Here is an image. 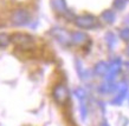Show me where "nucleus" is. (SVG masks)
Returning <instances> with one entry per match:
<instances>
[{
    "label": "nucleus",
    "mask_w": 129,
    "mask_h": 126,
    "mask_svg": "<svg viewBox=\"0 0 129 126\" xmlns=\"http://www.w3.org/2000/svg\"><path fill=\"white\" fill-rule=\"evenodd\" d=\"M102 126H108V124H107V122L104 121V122H103V124H102Z\"/></svg>",
    "instance_id": "nucleus-21"
},
{
    "label": "nucleus",
    "mask_w": 129,
    "mask_h": 126,
    "mask_svg": "<svg viewBox=\"0 0 129 126\" xmlns=\"http://www.w3.org/2000/svg\"><path fill=\"white\" fill-rule=\"evenodd\" d=\"M108 70H109V64L106 61H98L94 67L95 74L100 75V77H106L108 73Z\"/></svg>",
    "instance_id": "nucleus-9"
},
{
    "label": "nucleus",
    "mask_w": 129,
    "mask_h": 126,
    "mask_svg": "<svg viewBox=\"0 0 129 126\" xmlns=\"http://www.w3.org/2000/svg\"><path fill=\"white\" fill-rule=\"evenodd\" d=\"M0 26H4V20H3L1 17H0Z\"/></svg>",
    "instance_id": "nucleus-19"
},
{
    "label": "nucleus",
    "mask_w": 129,
    "mask_h": 126,
    "mask_svg": "<svg viewBox=\"0 0 129 126\" xmlns=\"http://www.w3.org/2000/svg\"><path fill=\"white\" fill-rule=\"evenodd\" d=\"M118 88L120 87L116 84H113V81H107V83L102 84L101 86L98 87V92L102 93V94H108V93H111V92L118 90Z\"/></svg>",
    "instance_id": "nucleus-10"
},
{
    "label": "nucleus",
    "mask_w": 129,
    "mask_h": 126,
    "mask_svg": "<svg viewBox=\"0 0 129 126\" xmlns=\"http://www.w3.org/2000/svg\"><path fill=\"white\" fill-rule=\"evenodd\" d=\"M127 1L128 0H114V4H113V6L116 10H123V8L125 7V5H127Z\"/></svg>",
    "instance_id": "nucleus-15"
},
{
    "label": "nucleus",
    "mask_w": 129,
    "mask_h": 126,
    "mask_svg": "<svg viewBox=\"0 0 129 126\" xmlns=\"http://www.w3.org/2000/svg\"><path fill=\"white\" fill-rule=\"evenodd\" d=\"M120 38L124 41H129V27H124L120 31Z\"/></svg>",
    "instance_id": "nucleus-16"
},
{
    "label": "nucleus",
    "mask_w": 129,
    "mask_h": 126,
    "mask_svg": "<svg viewBox=\"0 0 129 126\" xmlns=\"http://www.w3.org/2000/svg\"><path fill=\"white\" fill-rule=\"evenodd\" d=\"M52 98L56 102L64 105L69 100V90L64 84H57L52 90Z\"/></svg>",
    "instance_id": "nucleus-3"
},
{
    "label": "nucleus",
    "mask_w": 129,
    "mask_h": 126,
    "mask_svg": "<svg viewBox=\"0 0 129 126\" xmlns=\"http://www.w3.org/2000/svg\"><path fill=\"white\" fill-rule=\"evenodd\" d=\"M125 53H127V54L129 55V46H128V48H127V50H125Z\"/></svg>",
    "instance_id": "nucleus-20"
},
{
    "label": "nucleus",
    "mask_w": 129,
    "mask_h": 126,
    "mask_svg": "<svg viewBox=\"0 0 129 126\" xmlns=\"http://www.w3.org/2000/svg\"><path fill=\"white\" fill-rule=\"evenodd\" d=\"M86 113H88V110H86V106L84 101H81V115H82V119L86 118Z\"/></svg>",
    "instance_id": "nucleus-18"
},
{
    "label": "nucleus",
    "mask_w": 129,
    "mask_h": 126,
    "mask_svg": "<svg viewBox=\"0 0 129 126\" xmlns=\"http://www.w3.org/2000/svg\"><path fill=\"white\" fill-rule=\"evenodd\" d=\"M10 44H11V36L4 32H0V48L7 47Z\"/></svg>",
    "instance_id": "nucleus-13"
},
{
    "label": "nucleus",
    "mask_w": 129,
    "mask_h": 126,
    "mask_svg": "<svg viewBox=\"0 0 129 126\" xmlns=\"http://www.w3.org/2000/svg\"><path fill=\"white\" fill-rule=\"evenodd\" d=\"M101 19L103 20L104 23H107V24H113L114 21H115V19H116V17H115L114 11H111V10H106L104 12H102Z\"/></svg>",
    "instance_id": "nucleus-12"
},
{
    "label": "nucleus",
    "mask_w": 129,
    "mask_h": 126,
    "mask_svg": "<svg viewBox=\"0 0 129 126\" xmlns=\"http://www.w3.org/2000/svg\"><path fill=\"white\" fill-rule=\"evenodd\" d=\"M115 41H116V40H115V37H114V34L109 32V33L107 34V43H108V45H109L110 47H111L114 44H115ZM111 48H113V47H111Z\"/></svg>",
    "instance_id": "nucleus-17"
},
{
    "label": "nucleus",
    "mask_w": 129,
    "mask_h": 126,
    "mask_svg": "<svg viewBox=\"0 0 129 126\" xmlns=\"http://www.w3.org/2000/svg\"><path fill=\"white\" fill-rule=\"evenodd\" d=\"M75 95L79 99V101H84V99L86 98V92L82 87H77V88L75 90Z\"/></svg>",
    "instance_id": "nucleus-14"
},
{
    "label": "nucleus",
    "mask_w": 129,
    "mask_h": 126,
    "mask_svg": "<svg viewBox=\"0 0 129 126\" xmlns=\"http://www.w3.org/2000/svg\"><path fill=\"white\" fill-rule=\"evenodd\" d=\"M75 24L77 25L79 28L89 30V28H95L98 25V23H97V19L94 16H91V14H83V16H79L75 19Z\"/></svg>",
    "instance_id": "nucleus-4"
},
{
    "label": "nucleus",
    "mask_w": 129,
    "mask_h": 126,
    "mask_svg": "<svg viewBox=\"0 0 129 126\" xmlns=\"http://www.w3.org/2000/svg\"><path fill=\"white\" fill-rule=\"evenodd\" d=\"M51 7L58 14H64L68 12L65 0H51Z\"/></svg>",
    "instance_id": "nucleus-7"
},
{
    "label": "nucleus",
    "mask_w": 129,
    "mask_h": 126,
    "mask_svg": "<svg viewBox=\"0 0 129 126\" xmlns=\"http://www.w3.org/2000/svg\"><path fill=\"white\" fill-rule=\"evenodd\" d=\"M88 38L89 37L86 36L85 33H83V32H72L71 33V43L75 44V45H83V44H85L88 41Z\"/></svg>",
    "instance_id": "nucleus-8"
},
{
    "label": "nucleus",
    "mask_w": 129,
    "mask_h": 126,
    "mask_svg": "<svg viewBox=\"0 0 129 126\" xmlns=\"http://www.w3.org/2000/svg\"><path fill=\"white\" fill-rule=\"evenodd\" d=\"M55 38L57 40H59L62 44H69L71 41V34L70 33H68L65 30H62V28H55V30H52L51 32Z\"/></svg>",
    "instance_id": "nucleus-6"
},
{
    "label": "nucleus",
    "mask_w": 129,
    "mask_h": 126,
    "mask_svg": "<svg viewBox=\"0 0 129 126\" xmlns=\"http://www.w3.org/2000/svg\"><path fill=\"white\" fill-rule=\"evenodd\" d=\"M127 92H128V86L120 87L117 91V94H116V97L113 99L111 104H113V105H121L122 102H123V100H124L125 95H127Z\"/></svg>",
    "instance_id": "nucleus-11"
},
{
    "label": "nucleus",
    "mask_w": 129,
    "mask_h": 126,
    "mask_svg": "<svg viewBox=\"0 0 129 126\" xmlns=\"http://www.w3.org/2000/svg\"><path fill=\"white\" fill-rule=\"evenodd\" d=\"M11 43H13L20 50H30L33 47L35 38L26 33L14 32L11 34Z\"/></svg>",
    "instance_id": "nucleus-1"
},
{
    "label": "nucleus",
    "mask_w": 129,
    "mask_h": 126,
    "mask_svg": "<svg viewBox=\"0 0 129 126\" xmlns=\"http://www.w3.org/2000/svg\"><path fill=\"white\" fill-rule=\"evenodd\" d=\"M122 68V61L121 59H115L114 61L109 64V70H108V73L106 75L107 81H113L114 79L116 78V75L120 73Z\"/></svg>",
    "instance_id": "nucleus-5"
},
{
    "label": "nucleus",
    "mask_w": 129,
    "mask_h": 126,
    "mask_svg": "<svg viewBox=\"0 0 129 126\" xmlns=\"http://www.w3.org/2000/svg\"><path fill=\"white\" fill-rule=\"evenodd\" d=\"M11 21L14 26H25V25L30 24L31 14L24 8H18V10H14L12 12Z\"/></svg>",
    "instance_id": "nucleus-2"
}]
</instances>
